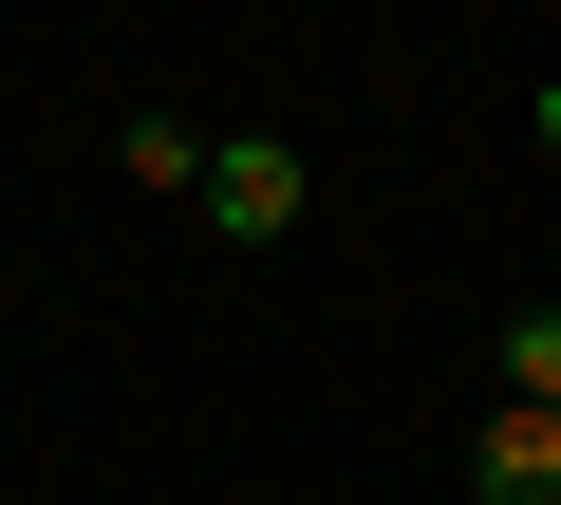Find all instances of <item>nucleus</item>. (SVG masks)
Listing matches in <instances>:
<instances>
[{
    "label": "nucleus",
    "mask_w": 561,
    "mask_h": 505,
    "mask_svg": "<svg viewBox=\"0 0 561 505\" xmlns=\"http://www.w3.org/2000/svg\"><path fill=\"white\" fill-rule=\"evenodd\" d=\"M300 206H319V169L280 150V131H225V150H206V225H225V243H300Z\"/></svg>",
    "instance_id": "obj_1"
},
{
    "label": "nucleus",
    "mask_w": 561,
    "mask_h": 505,
    "mask_svg": "<svg viewBox=\"0 0 561 505\" xmlns=\"http://www.w3.org/2000/svg\"><path fill=\"white\" fill-rule=\"evenodd\" d=\"M468 505H561V412L486 393V431H468Z\"/></svg>",
    "instance_id": "obj_2"
},
{
    "label": "nucleus",
    "mask_w": 561,
    "mask_h": 505,
    "mask_svg": "<svg viewBox=\"0 0 561 505\" xmlns=\"http://www.w3.org/2000/svg\"><path fill=\"white\" fill-rule=\"evenodd\" d=\"M206 150H225V131H187V113H131V131H113V169L169 187V206H206Z\"/></svg>",
    "instance_id": "obj_3"
},
{
    "label": "nucleus",
    "mask_w": 561,
    "mask_h": 505,
    "mask_svg": "<svg viewBox=\"0 0 561 505\" xmlns=\"http://www.w3.org/2000/svg\"><path fill=\"white\" fill-rule=\"evenodd\" d=\"M505 393H524V412H561V300H524V319H505Z\"/></svg>",
    "instance_id": "obj_4"
},
{
    "label": "nucleus",
    "mask_w": 561,
    "mask_h": 505,
    "mask_svg": "<svg viewBox=\"0 0 561 505\" xmlns=\"http://www.w3.org/2000/svg\"><path fill=\"white\" fill-rule=\"evenodd\" d=\"M524 131H542V150H561V76H542V94H524Z\"/></svg>",
    "instance_id": "obj_5"
}]
</instances>
